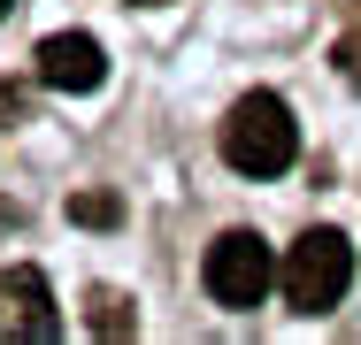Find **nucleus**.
<instances>
[{"mask_svg": "<svg viewBox=\"0 0 361 345\" xmlns=\"http://www.w3.org/2000/svg\"><path fill=\"white\" fill-rule=\"evenodd\" d=\"M70 215H77V222H92V230H108L123 207H116V192H77V200H70Z\"/></svg>", "mask_w": 361, "mask_h": 345, "instance_id": "0eeeda50", "label": "nucleus"}, {"mask_svg": "<svg viewBox=\"0 0 361 345\" xmlns=\"http://www.w3.org/2000/svg\"><path fill=\"white\" fill-rule=\"evenodd\" d=\"M131 8H161V0H131Z\"/></svg>", "mask_w": 361, "mask_h": 345, "instance_id": "6e6552de", "label": "nucleus"}, {"mask_svg": "<svg viewBox=\"0 0 361 345\" xmlns=\"http://www.w3.org/2000/svg\"><path fill=\"white\" fill-rule=\"evenodd\" d=\"M8 8H16V0H0V15H8Z\"/></svg>", "mask_w": 361, "mask_h": 345, "instance_id": "1a4fd4ad", "label": "nucleus"}, {"mask_svg": "<svg viewBox=\"0 0 361 345\" xmlns=\"http://www.w3.org/2000/svg\"><path fill=\"white\" fill-rule=\"evenodd\" d=\"M39 84H54V92H100V84H108L100 39H92V31H54V39H39Z\"/></svg>", "mask_w": 361, "mask_h": 345, "instance_id": "39448f33", "label": "nucleus"}, {"mask_svg": "<svg viewBox=\"0 0 361 345\" xmlns=\"http://www.w3.org/2000/svg\"><path fill=\"white\" fill-rule=\"evenodd\" d=\"M346 284H354V246L338 230H307L285 253V269H277V291H285V307H300V315H331L346 299Z\"/></svg>", "mask_w": 361, "mask_h": 345, "instance_id": "f03ea898", "label": "nucleus"}, {"mask_svg": "<svg viewBox=\"0 0 361 345\" xmlns=\"http://www.w3.org/2000/svg\"><path fill=\"white\" fill-rule=\"evenodd\" d=\"M85 322H92V330H100V338H131V330H139V322H131V307H123V299H116V291H100V299H92V315H85Z\"/></svg>", "mask_w": 361, "mask_h": 345, "instance_id": "423d86ee", "label": "nucleus"}, {"mask_svg": "<svg viewBox=\"0 0 361 345\" xmlns=\"http://www.w3.org/2000/svg\"><path fill=\"white\" fill-rule=\"evenodd\" d=\"M0 338H23V345H54V338H62V315H54V284L31 269V261L0 269Z\"/></svg>", "mask_w": 361, "mask_h": 345, "instance_id": "20e7f679", "label": "nucleus"}, {"mask_svg": "<svg viewBox=\"0 0 361 345\" xmlns=\"http://www.w3.org/2000/svg\"><path fill=\"white\" fill-rule=\"evenodd\" d=\"M277 269L285 261L269 253L262 230H223L216 246H208V261H200V284H208L216 307H262L269 284H277Z\"/></svg>", "mask_w": 361, "mask_h": 345, "instance_id": "7ed1b4c3", "label": "nucleus"}, {"mask_svg": "<svg viewBox=\"0 0 361 345\" xmlns=\"http://www.w3.org/2000/svg\"><path fill=\"white\" fill-rule=\"evenodd\" d=\"M292 153H300V123L277 92H246L231 115H223V161L238 177H285Z\"/></svg>", "mask_w": 361, "mask_h": 345, "instance_id": "f257e3e1", "label": "nucleus"}]
</instances>
